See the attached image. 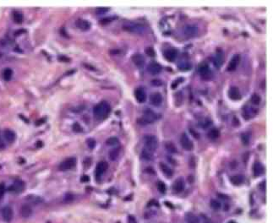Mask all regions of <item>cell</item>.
<instances>
[{
	"label": "cell",
	"mask_w": 273,
	"mask_h": 223,
	"mask_svg": "<svg viewBox=\"0 0 273 223\" xmlns=\"http://www.w3.org/2000/svg\"><path fill=\"white\" fill-rule=\"evenodd\" d=\"M111 112V107L108 102L103 101L98 103L93 109V113L96 119L98 120H103L108 116Z\"/></svg>",
	"instance_id": "1"
},
{
	"label": "cell",
	"mask_w": 273,
	"mask_h": 223,
	"mask_svg": "<svg viewBox=\"0 0 273 223\" xmlns=\"http://www.w3.org/2000/svg\"><path fill=\"white\" fill-rule=\"evenodd\" d=\"M158 118V115L156 113H154L153 111L150 109H146L144 112V115L141 117V118L139 119V123L141 125H147V124H151L156 121Z\"/></svg>",
	"instance_id": "2"
},
{
	"label": "cell",
	"mask_w": 273,
	"mask_h": 223,
	"mask_svg": "<svg viewBox=\"0 0 273 223\" xmlns=\"http://www.w3.org/2000/svg\"><path fill=\"white\" fill-rule=\"evenodd\" d=\"M144 143H145V149L152 151V152H155V151L157 150V138L154 136V135H146L145 138H144Z\"/></svg>",
	"instance_id": "3"
},
{
	"label": "cell",
	"mask_w": 273,
	"mask_h": 223,
	"mask_svg": "<svg viewBox=\"0 0 273 223\" xmlns=\"http://www.w3.org/2000/svg\"><path fill=\"white\" fill-rule=\"evenodd\" d=\"M123 28L127 32L137 34H141L145 32V26L136 22H128L127 24L124 25Z\"/></svg>",
	"instance_id": "4"
},
{
	"label": "cell",
	"mask_w": 273,
	"mask_h": 223,
	"mask_svg": "<svg viewBox=\"0 0 273 223\" xmlns=\"http://www.w3.org/2000/svg\"><path fill=\"white\" fill-rule=\"evenodd\" d=\"M76 164V159L75 157H70V158H67L66 160L63 161L61 162V164L59 165V170L60 171H68L72 169L74 166H75Z\"/></svg>",
	"instance_id": "5"
},
{
	"label": "cell",
	"mask_w": 273,
	"mask_h": 223,
	"mask_svg": "<svg viewBox=\"0 0 273 223\" xmlns=\"http://www.w3.org/2000/svg\"><path fill=\"white\" fill-rule=\"evenodd\" d=\"M198 26L195 24H188L184 27V34L185 37L190 38L194 37L198 34Z\"/></svg>",
	"instance_id": "6"
},
{
	"label": "cell",
	"mask_w": 273,
	"mask_h": 223,
	"mask_svg": "<svg viewBox=\"0 0 273 223\" xmlns=\"http://www.w3.org/2000/svg\"><path fill=\"white\" fill-rule=\"evenodd\" d=\"M108 167V162L105 161H100V162L96 165V167L95 170V175L96 180H99V179L102 178V176L104 174V172L107 171Z\"/></svg>",
	"instance_id": "7"
},
{
	"label": "cell",
	"mask_w": 273,
	"mask_h": 223,
	"mask_svg": "<svg viewBox=\"0 0 273 223\" xmlns=\"http://www.w3.org/2000/svg\"><path fill=\"white\" fill-rule=\"evenodd\" d=\"M199 74L200 75V76L202 77L205 80H208L211 77V70L210 69L209 65L206 63H203L199 66Z\"/></svg>",
	"instance_id": "8"
},
{
	"label": "cell",
	"mask_w": 273,
	"mask_h": 223,
	"mask_svg": "<svg viewBox=\"0 0 273 223\" xmlns=\"http://www.w3.org/2000/svg\"><path fill=\"white\" fill-rule=\"evenodd\" d=\"M180 143H181L182 147L184 148L185 151H192L193 148H194L193 142L191 141L190 139L189 138V136L185 134V133H184V134L181 135Z\"/></svg>",
	"instance_id": "9"
},
{
	"label": "cell",
	"mask_w": 273,
	"mask_h": 223,
	"mask_svg": "<svg viewBox=\"0 0 273 223\" xmlns=\"http://www.w3.org/2000/svg\"><path fill=\"white\" fill-rule=\"evenodd\" d=\"M2 217L4 222H10L14 217V212L10 206H6L2 210Z\"/></svg>",
	"instance_id": "10"
},
{
	"label": "cell",
	"mask_w": 273,
	"mask_h": 223,
	"mask_svg": "<svg viewBox=\"0 0 273 223\" xmlns=\"http://www.w3.org/2000/svg\"><path fill=\"white\" fill-rule=\"evenodd\" d=\"M223 60H224V57H223V52L221 50H217L214 57H212V62L213 64L216 66L217 69H219L221 67V65L223 64Z\"/></svg>",
	"instance_id": "11"
},
{
	"label": "cell",
	"mask_w": 273,
	"mask_h": 223,
	"mask_svg": "<svg viewBox=\"0 0 273 223\" xmlns=\"http://www.w3.org/2000/svg\"><path fill=\"white\" fill-rule=\"evenodd\" d=\"M25 189V183L21 180H16L9 188V191L14 193H20Z\"/></svg>",
	"instance_id": "12"
},
{
	"label": "cell",
	"mask_w": 273,
	"mask_h": 223,
	"mask_svg": "<svg viewBox=\"0 0 273 223\" xmlns=\"http://www.w3.org/2000/svg\"><path fill=\"white\" fill-rule=\"evenodd\" d=\"M178 56V51L174 48H169L164 52V57L169 62H173Z\"/></svg>",
	"instance_id": "13"
},
{
	"label": "cell",
	"mask_w": 273,
	"mask_h": 223,
	"mask_svg": "<svg viewBox=\"0 0 273 223\" xmlns=\"http://www.w3.org/2000/svg\"><path fill=\"white\" fill-rule=\"evenodd\" d=\"M150 102L155 107H158L162 104V96L161 95V93L159 92H155L151 95L150 97Z\"/></svg>",
	"instance_id": "14"
},
{
	"label": "cell",
	"mask_w": 273,
	"mask_h": 223,
	"mask_svg": "<svg viewBox=\"0 0 273 223\" xmlns=\"http://www.w3.org/2000/svg\"><path fill=\"white\" fill-rule=\"evenodd\" d=\"M147 71L149 73H151L152 75H157L162 71V66L156 62H152V63L148 64Z\"/></svg>",
	"instance_id": "15"
},
{
	"label": "cell",
	"mask_w": 273,
	"mask_h": 223,
	"mask_svg": "<svg viewBox=\"0 0 273 223\" xmlns=\"http://www.w3.org/2000/svg\"><path fill=\"white\" fill-rule=\"evenodd\" d=\"M240 61V57L239 54H235L233 57L231 58L230 62H229L228 65V71H233L236 70L238 64Z\"/></svg>",
	"instance_id": "16"
},
{
	"label": "cell",
	"mask_w": 273,
	"mask_h": 223,
	"mask_svg": "<svg viewBox=\"0 0 273 223\" xmlns=\"http://www.w3.org/2000/svg\"><path fill=\"white\" fill-rule=\"evenodd\" d=\"M75 25H76V26L79 29H80L82 31H87V30H89L90 27H91V23L88 20L84 19H77L76 22H75Z\"/></svg>",
	"instance_id": "17"
},
{
	"label": "cell",
	"mask_w": 273,
	"mask_h": 223,
	"mask_svg": "<svg viewBox=\"0 0 273 223\" xmlns=\"http://www.w3.org/2000/svg\"><path fill=\"white\" fill-rule=\"evenodd\" d=\"M134 96H135L136 100L140 102V103H143V102H146V92L144 91V90L141 89V88H138V89L135 90V91H134Z\"/></svg>",
	"instance_id": "18"
},
{
	"label": "cell",
	"mask_w": 273,
	"mask_h": 223,
	"mask_svg": "<svg viewBox=\"0 0 273 223\" xmlns=\"http://www.w3.org/2000/svg\"><path fill=\"white\" fill-rule=\"evenodd\" d=\"M228 96L232 100H239L240 99L241 95L239 92V90L236 86H232L228 90Z\"/></svg>",
	"instance_id": "19"
},
{
	"label": "cell",
	"mask_w": 273,
	"mask_h": 223,
	"mask_svg": "<svg viewBox=\"0 0 273 223\" xmlns=\"http://www.w3.org/2000/svg\"><path fill=\"white\" fill-rule=\"evenodd\" d=\"M173 189L176 193H181L184 191V181L182 178L178 179L173 184Z\"/></svg>",
	"instance_id": "20"
},
{
	"label": "cell",
	"mask_w": 273,
	"mask_h": 223,
	"mask_svg": "<svg viewBox=\"0 0 273 223\" xmlns=\"http://www.w3.org/2000/svg\"><path fill=\"white\" fill-rule=\"evenodd\" d=\"M132 61L136 66L138 67H142L145 64V57L143 55H141L140 53L134 54L132 57Z\"/></svg>",
	"instance_id": "21"
},
{
	"label": "cell",
	"mask_w": 273,
	"mask_h": 223,
	"mask_svg": "<svg viewBox=\"0 0 273 223\" xmlns=\"http://www.w3.org/2000/svg\"><path fill=\"white\" fill-rule=\"evenodd\" d=\"M32 214V209L30 205L24 204V205L21 206V208H20V215H21V217H24V218H27V217H31Z\"/></svg>",
	"instance_id": "22"
},
{
	"label": "cell",
	"mask_w": 273,
	"mask_h": 223,
	"mask_svg": "<svg viewBox=\"0 0 273 223\" xmlns=\"http://www.w3.org/2000/svg\"><path fill=\"white\" fill-rule=\"evenodd\" d=\"M4 136L5 140L8 142H10V143L14 142L15 140V138H16L15 133L14 132L13 130H11V129H5L4 131Z\"/></svg>",
	"instance_id": "23"
},
{
	"label": "cell",
	"mask_w": 273,
	"mask_h": 223,
	"mask_svg": "<svg viewBox=\"0 0 273 223\" xmlns=\"http://www.w3.org/2000/svg\"><path fill=\"white\" fill-rule=\"evenodd\" d=\"M254 116V112L250 107H249L248 105L244 106L243 108V117L245 119H250L252 117Z\"/></svg>",
	"instance_id": "24"
},
{
	"label": "cell",
	"mask_w": 273,
	"mask_h": 223,
	"mask_svg": "<svg viewBox=\"0 0 273 223\" xmlns=\"http://www.w3.org/2000/svg\"><path fill=\"white\" fill-rule=\"evenodd\" d=\"M230 181L235 186H239L244 183V177L241 174H236V175H233V176L231 177Z\"/></svg>",
	"instance_id": "25"
},
{
	"label": "cell",
	"mask_w": 273,
	"mask_h": 223,
	"mask_svg": "<svg viewBox=\"0 0 273 223\" xmlns=\"http://www.w3.org/2000/svg\"><path fill=\"white\" fill-rule=\"evenodd\" d=\"M264 172V167L260 162H255L253 166V173L254 177H260Z\"/></svg>",
	"instance_id": "26"
},
{
	"label": "cell",
	"mask_w": 273,
	"mask_h": 223,
	"mask_svg": "<svg viewBox=\"0 0 273 223\" xmlns=\"http://www.w3.org/2000/svg\"><path fill=\"white\" fill-rule=\"evenodd\" d=\"M160 167H161V170L162 171V172L164 173L166 177L167 178H172V176L173 175V172L171 168L168 166H167L164 163H161L160 164Z\"/></svg>",
	"instance_id": "27"
},
{
	"label": "cell",
	"mask_w": 273,
	"mask_h": 223,
	"mask_svg": "<svg viewBox=\"0 0 273 223\" xmlns=\"http://www.w3.org/2000/svg\"><path fill=\"white\" fill-rule=\"evenodd\" d=\"M219 135H220V132L216 128H213L210 129L209 132L207 133V136L210 140H215V139L219 137Z\"/></svg>",
	"instance_id": "28"
},
{
	"label": "cell",
	"mask_w": 273,
	"mask_h": 223,
	"mask_svg": "<svg viewBox=\"0 0 273 223\" xmlns=\"http://www.w3.org/2000/svg\"><path fill=\"white\" fill-rule=\"evenodd\" d=\"M141 157L146 161H151L153 158V152L144 148L141 152Z\"/></svg>",
	"instance_id": "29"
},
{
	"label": "cell",
	"mask_w": 273,
	"mask_h": 223,
	"mask_svg": "<svg viewBox=\"0 0 273 223\" xmlns=\"http://www.w3.org/2000/svg\"><path fill=\"white\" fill-rule=\"evenodd\" d=\"M185 220L187 223H199L198 218L192 213H188L185 217Z\"/></svg>",
	"instance_id": "30"
},
{
	"label": "cell",
	"mask_w": 273,
	"mask_h": 223,
	"mask_svg": "<svg viewBox=\"0 0 273 223\" xmlns=\"http://www.w3.org/2000/svg\"><path fill=\"white\" fill-rule=\"evenodd\" d=\"M166 149H167V151H169L170 153H177L178 152V150H177V147L175 146V145L174 144H172V142H167V143H166L165 145Z\"/></svg>",
	"instance_id": "31"
},
{
	"label": "cell",
	"mask_w": 273,
	"mask_h": 223,
	"mask_svg": "<svg viewBox=\"0 0 273 223\" xmlns=\"http://www.w3.org/2000/svg\"><path fill=\"white\" fill-rule=\"evenodd\" d=\"M13 19L16 23H21L23 20V14L20 11H14L13 12Z\"/></svg>",
	"instance_id": "32"
},
{
	"label": "cell",
	"mask_w": 273,
	"mask_h": 223,
	"mask_svg": "<svg viewBox=\"0 0 273 223\" xmlns=\"http://www.w3.org/2000/svg\"><path fill=\"white\" fill-rule=\"evenodd\" d=\"M119 151H120V150H119V147H118V148H115V149H113V150L110 151V153H109V158L112 160V161H115V160L118 158V156H119Z\"/></svg>",
	"instance_id": "33"
},
{
	"label": "cell",
	"mask_w": 273,
	"mask_h": 223,
	"mask_svg": "<svg viewBox=\"0 0 273 223\" xmlns=\"http://www.w3.org/2000/svg\"><path fill=\"white\" fill-rule=\"evenodd\" d=\"M27 200H28V201H30L31 203H33V204H40V203L42 201V199L41 198L37 197V196H36V195H29V197H28V199H27Z\"/></svg>",
	"instance_id": "34"
},
{
	"label": "cell",
	"mask_w": 273,
	"mask_h": 223,
	"mask_svg": "<svg viewBox=\"0 0 273 223\" xmlns=\"http://www.w3.org/2000/svg\"><path fill=\"white\" fill-rule=\"evenodd\" d=\"M178 69L182 71H187L191 69V64H189L188 62H183L178 64Z\"/></svg>",
	"instance_id": "35"
},
{
	"label": "cell",
	"mask_w": 273,
	"mask_h": 223,
	"mask_svg": "<svg viewBox=\"0 0 273 223\" xmlns=\"http://www.w3.org/2000/svg\"><path fill=\"white\" fill-rule=\"evenodd\" d=\"M210 207L213 209V210H218L221 209V207H222V204L221 203L218 201V200H216V199H212L211 201H210Z\"/></svg>",
	"instance_id": "36"
},
{
	"label": "cell",
	"mask_w": 273,
	"mask_h": 223,
	"mask_svg": "<svg viewBox=\"0 0 273 223\" xmlns=\"http://www.w3.org/2000/svg\"><path fill=\"white\" fill-rule=\"evenodd\" d=\"M241 140L244 146H247V145L249 144V141H250V135L248 133H244L241 135Z\"/></svg>",
	"instance_id": "37"
},
{
	"label": "cell",
	"mask_w": 273,
	"mask_h": 223,
	"mask_svg": "<svg viewBox=\"0 0 273 223\" xmlns=\"http://www.w3.org/2000/svg\"><path fill=\"white\" fill-rule=\"evenodd\" d=\"M12 75H13V71L10 69L4 70V73H3V75H4V78L5 80H9L11 79V77H12Z\"/></svg>",
	"instance_id": "38"
},
{
	"label": "cell",
	"mask_w": 273,
	"mask_h": 223,
	"mask_svg": "<svg viewBox=\"0 0 273 223\" xmlns=\"http://www.w3.org/2000/svg\"><path fill=\"white\" fill-rule=\"evenodd\" d=\"M119 139L117 137H110L106 140V143L108 146H116L119 144Z\"/></svg>",
	"instance_id": "39"
},
{
	"label": "cell",
	"mask_w": 273,
	"mask_h": 223,
	"mask_svg": "<svg viewBox=\"0 0 273 223\" xmlns=\"http://www.w3.org/2000/svg\"><path fill=\"white\" fill-rule=\"evenodd\" d=\"M260 102H261V99H260V96L258 94H254L251 97V102L254 105H259Z\"/></svg>",
	"instance_id": "40"
},
{
	"label": "cell",
	"mask_w": 273,
	"mask_h": 223,
	"mask_svg": "<svg viewBox=\"0 0 273 223\" xmlns=\"http://www.w3.org/2000/svg\"><path fill=\"white\" fill-rule=\"evenodd\" d=\"M157 189H158V190L160 193H162V194H164L167 190V187H166L165 184L163 183V182H158V184H157Z\"/></svg>",
	"instance_id": "41"
},
{
	"label": "cell",
	"mask_w": 273,
	"mask_h": 223,
	"mask_svg": "<svg viewBox=\"0 0 273 223\" xmlns=\"http://www.w3.org/2000/svg\"><path fill=\"white\" fill-rule=\"evenodd\" d=\"M86 143H87V146L89 147L91 150H92V149H94L96 146V140L94 139H88V140H86Z\"/></svg>",
	"instance_id": "42"
},
{
	"label": "cell",
	"mask_w": 273,
	"mask_h": 223,
	"mask_svg": "<svg viewBox=\"0 0 273 223\" xmlns=\"http://www.w3.org/2000/svg\"><path fill=\"white\" fill-rule=\"evenodd\" d=\"M109 8H105V7H98L96 9V12L97 14H104L109 11Z\"/></svg>",
	"instance_id": "43"
},
{
	"label": "cell",
	"mask_w": 273,
	"mask_h": 223,
	"mask_svg": "<svg viewBox=\"0 0 273 223\" xmlns=\"http://www.w3.org/2000/svg\"><path fill=\"white\" fill-rule=\"evenodd\" d=\"M146 52L147 55H149L150 57H154L155 56V54H156V52L154 51V49H153L152 47H147L146 49Z\"/></svg>",
	"instance_id": "44"
},
{
	"label": "cell",
	"mask_w": 273,
	"mask_h": 223,
	"mask_svg": "<svg viewBox=\"0 0 273 223\" xmlns=\"http://www.w3.org/2000/svg\"><path fill=\"white\" fill-rule=\"evenodd\" d=\"M6 191V188H5V185L4 184H0V199L4 197V193Z\"/></svg>",
	"instance_id": "45"
},
{
	"label": "cell",
	"mask_w": 273,
	"mask_h": 223,
	"mask_svg": "<svg viewBox=\"0 0 273 223\" xmlns=\"http://www.w3.org/2000/svg\"><path fill=\"white\" fill-rule=\"evenodd\" d=\"M73 129H74V131H75V132H80V131L82 130V128H81L80 125H79L78 123H75L74 126H73Z\"/></svg>",
	"instance_id": "46"
},
{
	"label": "cell",
	"mask_w": 273,
	"mask_h": 223,
	"mask_svg": "<svg viewBox=\"0 0 273 223\" xmlns=\"http://www.w3.org/2000/svg\"><path fill=\"white\" fill-rule=\"evenodd\" d=\"M152 84L153 85H162V82L160 80H152Z\"/></svg>",
	"instance_id": "47"
},
{
	"label": "cell",
	"mask_w": 273,
	"mask_h": 223,
	"mask_svg": "<svg viewBox=\"0 0 273 223\" xmlns=\"http://www.w3.org/2000/svg\"><path fill=\"white\" fill-rule=\"evenodd\" d=\"M73 199H74V196H73L72 194H68V195H66V200H67V202L72 201Z\"/></svg>",
	"instance_id": "48"
},
{
	"label": "cell",
	"mask_w": 273,
	"mask_h": 223,
	"mask_svg": "<svg viewBox=\"0 0 273 223\" xmlns=\"http://www.w3.org/2000/svg\"><path fill=\"white\" fill-rule=\"evenodd\" d=\"M81 180H82L83 182H87V181H89L90 179H89V177H88V176L85 175V176H83V178L81 179Z\"/></svg>",
	"instance_id": "49"
},
{
	"label": "cell",
	"mask_w": 273,
	"mask_h": 223,
	"mask_svg": "<svg viewBox=\"0 0 273 223\" xmlns=\"http://www.w3.org/2000/svg\"><path fill=\"white\" fill-rule=\"evenodd\" d=\"M4 143L3 142V140L1 139V137H0V149H4Z\"/></svg>",
	"instance_id": "50"
},
{
	"label": "cell",
	"mask_w": 273,
	"mask_h": 223,
	"mask_svg": "<svg viewBox=\"0 0 273 223\" xmlns=\"http://www.w3.org/2000/svg\"><path fill=\"white\" fill-rule=\"evenodd\" d=\"M228 223H236V222H233V221H230V222H228Z\"/></svg>",
	"instance_id": "51"
},
{
	"label": "cell",
	"mask_w": 273,
	"mask_h": 223,
	"mask_svg": "<svg viewBox=\"0 0 273 223\" xmlns=\"http://www.w3.org/2000/svg\"><path fill=\"white\" fill-rule=\"evenodd\" d=\"M205 223H210V222H205Z\"/></svg>",
	"instance_id": "52"
}]
</instances>
